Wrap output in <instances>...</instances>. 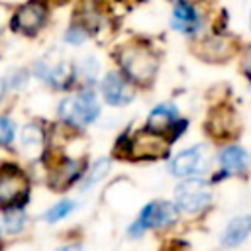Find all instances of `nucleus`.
<instances>
[{
	"label": "nucleus",
	"instance_id": "1",
	"mask_svg": "<svg viewBox=\"0 0 251 251\" xmlns=\"http://www.w3.org/2000/svg\"><path fill=\"white\" fill-rule=\"evenodd\" d=\"M120 59L127 76L137 82H149L157 71L155 55L141 45H127Z\"/></svg>",
	"mask_w": 251,
	"mask_h": 251
},
{
	"label": "nucleus",
	"instance_id": "2",
	"mask_svg": "<svg viewBox=\"0 0 251 251\" xmlns=\"http://www.w3.org/2000/svg\"><path fill=\"white\" fill-rule=\"evenodd\" d=\"M59 114L65 122L73 126H88L98 116V102L92 92H80L76 96H69L59 104Z\"/></svg>",
	"mask_w": 251,
	"mask_h": 251
},
{
	"label": "nucleus",
	"instance_id": "3",
	"mask_svg": "<svg viewBox=\"0 0 251 251\" xmlns=\"http://www.w3.org/2000/svg\"><path fill=\"white\" fill-rule=\"evenodd\" d=\"M29 182L25 175L16 167H4L0 171V204L2 206H20L27 200Z\"/></svg>",
	"mask_w": 251,
	"mask_h": 251
},
{
	"label": "nucleus",
	"instance_id": "4",
	"mask_svg": "<svg viewBox=\"0 0 251 251\" xmlns=\"http://www.w3.org/2000/svg\"><path fill=\"white\" fill-rule=\"evenodd\" d=\"M175 196H176V204L180 210L198 212L210 204L212 192H210L208 182H204L202 178H188L176 186Z\"/></svg>",
	"mask_w": 251,
	"mask_h": 251
},
{
	"label": "nucleus",
	"instance_id": "5",
	"mask_svg": "<svg viewBox=\"0 0 251 251\" xmlns=\"http://www.w3.org/2000/svg\"><path fill=\"white\" fill-rule=\"evenodd\" d=\"M176 220V206L171 202H151L143 208L137 222L131 226V235H139L147 227H163Z\"/></svg>",
	"mask_w": 251,
	"mask_h": 251
},
{
	"label": "nucleus",
	"instance_id": "6",
	"mask_svg": "<svg viewBox=\"0 0 251 251\" xmlns=\"http://www.w3.org/2000/svg\"><path fill=\"white\" fill-rule=\"evenodd\" d=\"M129 155L133 159H161L169 155V143L161 137V133L145 129L129 141Z\"/></svg>",
	"mask_w": 251,
	"mask_h": 251
},
{
	"label": "nucleus",
	"instance_id": "7",
	"mask_svg": "<svg viewBox=\"0 0 251 251\" xmlns=\"http://www.w3.org/2000/svg\"><path fill=\"white\" fill-rule=\"evenodd\" d=\"M35 75L45 82H51L55 86H63L71 76V67L61 55L51 53V55H45L43 59H39L35 63Z\"/></svg>",
	"mask_w": 251,
	"mask_h": 251
},
{
	"label": "nucleus",
	"instance_id": "8",
	"mask_svg": "<svg viewBox=\"0 0 251 251\" xmlns=\"http://www.w3.org/2000/svg\"><path fill=\"white\" fill-rule=\"evenodd\" d=\"M45 16H47V10L43 4L39 2H29L25 6H22L16 14H14V20H12V25L14 29L22 31V33H35L43 22H45Z\"/></svg>",
	"mask_w": 251,
	"mask_h": 251
},
{
	"label": "nucleus",
	"instance_id": "9",
	"mask_svg": "<svg viewBox=\"0 0 251 251\" xmlns=\"http://www.w3.org/2000/svg\"><path fill=\"white\" fill-rule=\"evenodd\" d=\"M204 147L202 145H196V147H190V149H184L180 151L173 163H171V173L175 176H188V175H194L198 171L204 169Z\"/></svg>",
	"mask_w": 251,
	"mask_h": 251
},
{
	"label": "nucleus",
	"instance_id": "10",
	"mask_svg": "<svg viewBox=\"0 0 251 251\" xmlns=\"http://www.w3.org/2000/svg\"><path fill=\"white\" fill-rule=\"evenodd\" d=\"M102 92H104L106 102L112 104V106L127 104V102L133 98L131 86H129V84L126 82V78L120 76L118 73L106 75V78H104V82H102Z\"/></svg>",
	"mask_w": 251,
	"mask_h": 251
},
{
	"label": "nucleus",
	"instance_id": "11",
	"mask_svg": "<svg viewBox=\"0 0 251 251\" xmlns=\"http://www.w3.org/2000/svg\"><path fill=\"white\" fill-rule=\"evenodd\" d=\"M208 131L210 135L218 137V139H229L235 137L239 131V124H237V116L229 110V108H220L210 116L208 122Z\"/></svg>",
	"mask_w": 251,
	"mask_h": 251
},
{
	"label": "nucleus",
	"instance_id": "12",
	"mask_svg": "<svg viewBox=\"0 0 251 251\" xmlns=\"http://www.w3.org/2000/svg\"><path fill=\"white\" fill-rule=\"evenodd\" d=\"M249 233H251V216H237L226 226L222 233V245L235 247L241 241H245Z\"/></svg>",
	"mask_w": 251,
	"mask_h": 251
},
{
	"label": "nucleus",
	"instance_id": "13",
	"mask_svg": "<svg viewBox=\"0 0 251 251\" xmlns=\"http://www.w3.org/2000/svg\"><path fill=\"white\" fill-rule=\"evenodd\" d=\"M22 151L27 159H39L45 151V137L37 126H25L22 131Z\"/></svg>",
	"mask_w": 251,
	"mask_h": 251
},
{
	"label": "nucleus",
	"instance_id": "14",
	"mask_svg": "<svg viewBox=\"0 0 251 251\" xmlns=\"http://www.w3.org/2000/svg\"><path fill=\"white\" fill-rule=\"evenodd\" d=\"M220 165H222V169L226 173H241L249 165L247 151L243 147H239V145H227L220 153Z\"/></svg>",
	"mask_w": 251,
	"mask_h": 251
},
{
	"label": "nucleus",
	"instance_id": "15",
	"mask_svg": "<svg viewBox=\"0 0 251 251\" xmlns=\"http://www.w3.org/2000/svg\"><path fill=\"white\" fill-rule=\"evenodd\" d=\"M173 27L190 33L198 27V16L192 6H188L184 0H176L175 10H173Z\"/></svg>",
	"mask_w": 251,
	"mask_h": 251
},
{
	"label": "nucleus",
	"instance_id": "16",
	"mask_svg": "<svg viewBox=\"0 0 251 251\" xmlns=\"http://www.w3.org/2000/svg\"><path fill=\"white\" fill-rule=\"evenodd\" d=\"M175 116H176L175 106H171V104H161V106H157V108L149 114V118H147V129L157 131V133H163V131H167V129L173 126Z\"/></svg>",
	"mask_w": 251,
	"mask_h": 251
},
{
	"label": "nucleus",
	"instance_id": "17",
	"mask_svg": "<svg viewBox=\"0 0 251 251\" xmlns=\"http://www.w3.org/2000/svg\"><path fill=\"white\" fill-rule=\"evenodd\" d=\"M108 169H110V161L108 159H100V161H96L94 163V167H92V171H90V175L86 176V180H84V190L90 186V184H94V182H98L106 173H108Z\"/></svg>",
	"mask_w": 251,
	"mask_h": 251
},
{
	"label": "nucleus",
	"instance_id": "18",
	"mask_svg": "<svg viewBox=\"0 0 251 251\" xmlns=\"http://www.w3.org/2000/svg\"><path fill=\"white\" fill-rule=\"evenodd\" d=\"M73 208H75V204H73L71 200H63V202L55 204L51 210H47V212H45V220H47V222H57V220L65 218Z\"/></svg>",
	"mask_w": 251,
	"mask_h": 251
},
{
	"label": "nucleus",
	"instance_id": "19",
	"mask_svg": "<svg viewBox=\"0 0 251 251\" xmlns=\"http://www.w3.org/2000/svg\"><path fill=\"white\" fill-rule=\"evenodd\" d=\"M22 226H24V214L20 210L14 208V210L6 212V216H4V227L8 231H18V229H22Z\"/></svg>",
	"mask_w": 251,
	"mask_h": 251
},
{
	"label": "nucleus",
	"instance_id": "20",
	"mask_svg": "<svg viewBox=\"0 0 251 251\" xmlns=\"http://www.w3.org/2000/svg\"><path fill=\"white\" fill-rule=\"evenodd\" d=\"M14 137V122L8 118H0V145L10 143Z\"/></svg>",
	"mask_w": 251,
	"mask_h": 251
},
{
	"label": "nucleus",
	"instance_id": "21",
	"mask_svg": "<svg viewBox=\"0 0 251 251\" xmlns=\"http://www.w3.org/2000/svg\"><path fill=\"white\" fill-rule=\"evenodd\" d=\"M84 31H82V27H78V25H75V27H71L69 31H67V41H71V43H80V41H84Z\"/></svg>",
	"mask_w": 251,
	"mask_h": 251
},
{
	"label": "nucleus",
	"instance_id": "22",
	"mask_svg": "<svg viewBox=\"0 0 251 251\" xmlns=\"http://www.w3.org/2000/svg\"><path fill=\"white\" fill-rule=\"evenodd\" d=\"M241 67H243V73L251 78V47L245 51V55H243V63H241Z\"/></svg>",
	"mask_w": 251,
	"mask_h": 251
},
{
	"label": "nucleus",
	"instance_id": "23",
	"mask_svg": "<svg viewBox=\"0 0 251 251\" xmlns=\"http://www.w3.org/2000/svg\"><path fill=\"white\" fill-rule=\"evenodd\" d=\"M57 251H78V247H76V245H65V247L57 249Z\"/></svg>",
	"mask_w": 251,
	"mask_h": 251
},
{
	"label": "nucleus",
	"instance_id": "24",
	"mask_svg": "<svg viewBox=\"0 0 251 251\" xmlns=\"http://www.w3.org/2000/svg\"><path fill=\"white\" fill-rule=\"evenodd\" d=\"M2 94H4V82H2V78H0V98H2Z\"/></svg>",
	"mask_w": 251,
	"mask_h": 251
}]
</instances>
